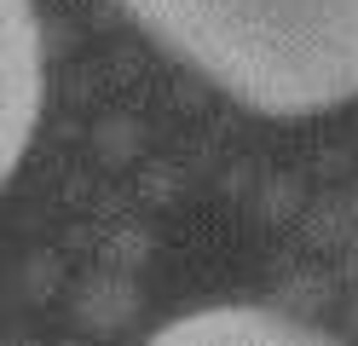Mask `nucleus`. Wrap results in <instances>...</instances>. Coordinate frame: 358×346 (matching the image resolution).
Segmentation results:
<instances>
[{
    "mask_svg": "<svg viewBox=\"0 0 358 346\" xmlns=\"http://www.w3.org/2000/svg\"><path fill=\"white\" fill-rule=\"evenodd\" d=\"M226 99L301 122L358 99V0H122Z\"/></svg>",
    "mask_w": 358,
    "mask_h": 346,
    "instance_id": "1",
    "label": "nucleus"
},
{
    "mask_svg": "<svg viewBox=\"0 0 358 346\" xmlns=\"http://www.w3.org/2000/svg\"><path fill=\"white\" fill-rule=\"evenodd\" d=\"M41 99H47V41H41L35 0H0V173H17Z\"/></svg>",
    "mask_w": 358,
    "mask_h": 346,
    "instance_id": "2",
    "label": "nucleus"
},
{
    "mask_svg": "<svg viewBox=\"0 0 358 346\" xmlns=\"http://www.w3.org/2000/svg\"><path fill=\"white\" fill-rule=\"evenodd\" d=\"M139 346H347L312 323L272 312V306H249V300H220V306H196L168 317L162 329H150Z\"/></svg>",
    "mask_w": 358,
    "mask_h": 346,
    "instance_id": "3",
    "label": "nucleus"
}]
</instances>
